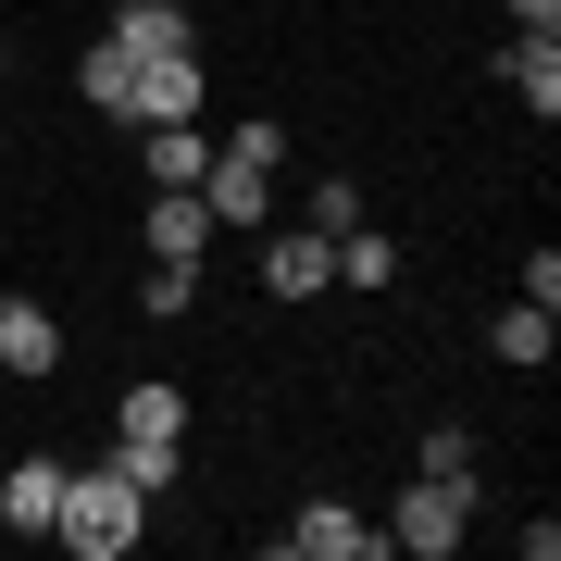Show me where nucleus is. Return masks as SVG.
Returning a JSON list of instances; mask_svg holds the SVG:
<instances>
[{
  "instance_id": "nucleus-1",
  "label": "nucleus",
  "mask_w": 561,
  "mask_h": 561,
  "mask_svg": "<svg viewBox=\"0 0 561 561\" xmlns=\"http://www.w3.org/2000/svg\"><path fill=\"white\" fill-rule=\"evenodd\" d=\"M138 524H150V500L113 474V461H88V474H62V512H50V537L76 549V561H125L138 549Z\"/></svg>"
},
{
  "instance_id": "nucleus-2",
  "label": "nucleus",
  "mask_w": 561,
  "mask_h": 561,
  "mask_svg": "<svg viewBox=\"0 0 561 561\" xmlns=\"http://www.w3.org/2000/svg\"><path fill=\"white\" fill-rule=\"evenodd\" d=\"M461 537H474V486H449V474H412V486H400V512H387V549H412V561H449Z\"/></svg>"
},
{
  "instance_id": "nucleus-3",
  "label": "nucleus",
  "mask_w": 561,
  "mask_h": 561,
  "mask_svg": "<svg viewBox=\"0 0 561 561\" xmlns=\"http://www.w3.org/2000/svg\"><path fill=\"white\" fill-rule=\"evenodd\" d=\"M275 549H287V561H375L387 524H362L350 500H300V512L275 524Z\"/></svg>"
},
{
  "instance_id": "nucleus-4",
  "label": "nucleus",
  "mask_w": 561,
  "mask_h": 561,
  "mask_svg": "<svg viewBox=\"0 0 561 561\" xmlns=\"http://www.w3.org/2000/svg\"><path fill=\"white\" fill-rule=\"evenodd\" d=\"M201 50H150L138 62V88H125V125H201Z\"/></svg>"
},
{
  "instance_id": "nucleus-5",
  "label": "nucleus",
  "mask_w": 561,
  "mask_h": 561,
  "mask_svg": "<svg viewBox=\"0 0 561 561\" xmlns=\"http://www.w3.org/2000/svg\"><path fill=\"white\" fill-rule=\"evenodd\" d=\"M262 287H275V300H312V287H337V238H324V225H287V238H262Z\"/></svg>"
},
{
  "instance_id": "nucleus-6",
  "label": "nucleus",
  "mask_w": 561,
  "mask_h": 561,
  "mask_svg": "<svg viewBox=\"0 0 561 561\" xmlns=\"http://www.w3.org/2000/svg\"><path fill=\"white\" fill-rule=\"evenodd\" d=\"M138 238H150V262H201L225 225L201 213V187H150V213H138Z\"/></svg>"
},
{
  "instance_id": "nucleus-7",
  "label": "nucleus",
  "mask_w": 561,
  "mask_h": 561,
  "mask_svg": "<svg viewBox=\"0 0 561 561\" xmlns=\"http://www.w3.org/2000/svg\"><path fill=\"white\" fill-rule=\"evenodd\" d=\"M201 213H213V225H275V175L238 162V150H213V162H201Z\"/></svg>"
},
{
  "instance_id": "nucleus-8",
  "label": "nucleus",
  "mask_w": 561,
  "mask_h": 561,
  "mask_svg": "<svg viewBox=\"0 0 561 561\" xmlns=\"http://www.w3.org/2000/svg\"><path fill=\"white\" fill-rule=\"evenodd\" d=\"M500 76H512V101L561 125V38H537V25H512V50H500Z\"/></svg>"
},
{
  "instance_id": "nucleus-9",
  "label": "nucleus",
  "mask_w": 561,
  "mask_h": 561,
  "mask_svg": "<svg viewBox=\"0 0 561 561\" xmlns=\"http://www.w3.org/2000/svg\"><path fill=\"white\" fill-rule=\"evenodd\" d=\"M50 512H62V461L38 449V461L0 474V524H13V537H50Z\"/></svg>"
},
{
  "instance_id": "nucleus-10",
  "label": "nucleus",
  "mask_w": 561,
  "mask_h": 561,
  "mask_svg": "<svg viewBox=\"0 0 561 561\" xmlns=\"http://www.w3.org/2000/svg\"><path fill=\"white\" fill-rule=\"evenodd\" d=\"M0 375H62V324L38 300H0Z\"/></svg>"
},
{
  "instance_id": "nucleus-11",
  "label": "nucleus",
  "mask_w": 561,
  "mask_h": 561,
  "mask_svg": "<svg viewBox=\"0 0 561 561\" xmlns=\"http://www.w3.org/2000/svg\"><path fill=\"white\" fill-rule=\"evenodd\" d=\"M125 88H138V50H125V38H113V25H101V38H88V50H76V101L125 125Z\"/></svg>"
},
{
  "instance_id": "nucleus-12",
  "label": "nucleus",
  "mask_w": 561,
  "mask_h": 561,
  "mask_svg": "<svg viewBox=\"0 0 561 561\" xmlns=\"http://www.w3.org/2000/svg\"><path fill=\"white\" fill-rule=\"evenodd\" d=\"M113 38L150 62V50H201V25H187V0H125V13H113Z\"/></svg>"
},
{
  "instance_id": "nucleus-13",
  "label": "nucleus",
  "mask_w": 561,
  "mask_h": 561,
  "mask_svg": "<svg viewBox=\"0 0 561 561\" xmlns=\"http://www.w3.org/2000/svg\"><path fill=\"white\" fill-rule=\"evenodd\" d=\"M138 150H150V187H201V162H213L201 125H138Z\"/></svg>"
},
{
  "instance_id": "nucleus-14",
  "label": "nucleus",
  "mask_w": 561,
  "mask_h": 561,
  "mask_svg": "<svg viewBox=\"0 0 561 561\" xmlns=\"http://www.w3.org/2000/svg\"><path fill=\"white\" fill-rule=\"evenodd\" d=\"M337 287H400V238L387 225H337Z\"/></svg>"
},
{
  "instance_id": "nucleus-15",
  "label": "nucleus",
  "mask_w": 561,
  "mask_h": 561,
  "mask_svg": "<svg viewBox=\"0 0 561 561\" xmlns=\"http://www.w3.org/2000/svg\"><path fill=\"white\" fill-rule=\"evenodd\" d=\"M486 337H500V362H512V375H537V362H549V350H561V324H549V312H537V300H512V312H500V324H486Z\"/></svg>"
},
{
  "instance_id": "nucleus-16",
  "label": "nucleus",
  "mask_w": 561,
  "mask_h": 561,
  "mask_svg": "<svg viewBox=\"0 0 561 561\" xmlns=\"http://www.w3.org/2000/svg\"><path fill=\"white\" fill-rule=\"evenodd\" d=\"M113 424H125V437H187V387H162V375H150V387H125V412H113Z\"/></svg>"
},
{
  "instance_id": "nucleus-17",
  "label": "nucleus",
  "mask_w": 561,
  "mask_h": 561,
  "mask_svg": "<svg viewBox=\"0 0 561 561\" xmlns=\"http://www.w3.org/2000/svg\"><path fill=\"white\" fill-rule=\"evenodd\" d=\"M175 449L187 437H113V474L138 486V500H162V486H175Z\"/></svg>"
},
{
  "instance_id": "nucleus-18",
  "label": "nucleus",
  "mask_w": 561,
  "mask_h": 561,
  "mask_svg": "<svg viewBox=\"0 0 561 561\" xmlns=\"http://www.w3.org/2000/svg\"><path fill=\"white\" fill-rule=\"evenodd\" d=\"M138 312H150V324L201 312V262H150V275H138Z\"/></svg>"
},
{
  "instance_id": "nucleus-19",
  "label": "nucleus",
  "mask_w": 561,
  "mask_h": 561,
  "mask_svg": "<svg viewBox=\"0 0 561 561\" xmlns=\"http://www.w3.org/2000/svg\"><path fill=\"white\" fill-rule=\"evenodd\" d=\"M424 474L474 486V474H486V461H474V424H424Z\"/></svg>"
},
{
  "instance_id": "nucleus-20",
  "label": "nucleus",
  "mask_w": 561,
  "mask_h": 561,
  "mask_svg": "<svg viewBox=\"0 0 561 561\" xmlns=\"http://www.w3.org/2000/svg\"><path fill=\"white\" fill-rule=\"evenodd\" d=\"M312 225H324V238H337V225H362V187H350V175H312Z\"/></svg>"
},
{
  "instance_id": "nucleus-21",
  "label": "nucleus",
  "mask_w": 561,
  "mask_h": 561,
  "mask_svg": "<svg viewBox=\"0 0 561 561\" xmlns=\"http://www.w3.org/2000/svg\"><path fill=\"white\" fill-rule=\"evenodd\" d=\"M512 25H537V38H561V0H500Z\"/></svg>"
},
{
  "instance_id": "nucleus-22",
  "label": "nucleus",
  "mask_w": 561,
  "mask_h": 561,
  "mask_svg": "<svg viewBox=\"0 0 561 561\" xmlns=\"http://www.w3.org/2000/svg\"><path fill=\"white\" fill-rule=\"evenodd\" d=\"M0 150H13V138H0Z\"/></svg>"
}]
</instances>
